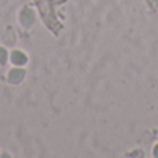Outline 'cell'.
I'll return each mask as SVG.
<instances>
[{
	"label": "cell",
	"instance_id": "1",
	"mask_svg": "<svg viewBox=\"0 0 158 158\" xmlns=\"http://www.w3.org/2000/svg\"><path fill=\"white\" fill-rule=\"evenodd\" d=\"M13 61H14L15 64H24V63H25V56L21 54L19 52L14 53V54H13Z\"/></svg>",
	"mask_w": 158,
	"mask_h": 158
},
{
	"label": "cell",
	"instance_id": "3",
	"mask_svg": "<svg viewBox=\"0 0 158 158\" xmlns=\"http://www.w3.org/2000/svg\"><path fill=\"white\" fill-rule=\"evenodd\" d=\"M0 61H2V63L4 61V50L3 49H0Z\"/></svg>",
	"mask_w": 158,
	"mask_h": 158
},
{
	"label": "cell",
	"instance_id": "4",
	"mask_svg": "<svg viewBox=\"0 0 158 158\" xmlns=\"http://www.w3.org/2000/svg\"><path fill=\"white\" fill-rule=\"evenodd\" d=\"M154 154H156V157H158V144L156 146V148H154Z\"/></svg>",
	"mask_w": 158,
	"mask_h": 158
},
{
	"label": "cell",
	"instance_id": "2",
	"mask_svg": "<svg viewBox=\"0 0 158 158\" xmlns=\"http://www.w3.org/2000/svg\"><path fill=\"white\" fill-rule=\"evenodd\" d=\"M22 74H24L22 71H13L10 75V81H13V82L19 81V79H22Z\"/></svg>",
	"mask_w": 158,
	"mask_h": 158
}]
</instances>
